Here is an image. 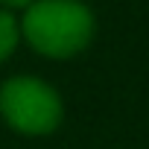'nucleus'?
Returning a JSON list of instances; mask_svg holds the SVG:
<instances>
[{
  "label": "nucleus",
  "mask_w": 149,
  "mask_h": 149,
  "mask_svg": "<svg viewBox=\"0 0 149 149\" xmlns=\"http://www.w3.org/2000/svg\"><path fill=\"white\" fill-rule=\"evenodd\" d=\"M21 32L41 56L67 58L88 47L94 15L79 0H35L26 6Z\"/></svg>",
  "instance_id": "f257e3e1"
},
{
  "label": "nucleus",
  "mask_w": 149,
  "mask_h": 149,
  "mask_svg": "<svg viewBox=\"0 0 149 149\" xmlns=\"http://www.w3.org/2000/svg\"><path fill=\"white\" fill-rule=\"evenodd\" d=\"M0 114L15 132L50 134L61 120V100L35 76H12L0 88Z\"/></svg>",
  "instance_id": "f03ea898"
},
{
  "label": "nucleus",
  "mask_w": 149,
  "mask_h": 149,
  "mask_svg": "<svg viewBox=\"0 0 149 149\" xmlns=\"http://www.w3.org/2000/svg\"><path fill=\"white\" fill-rule=\"evenodd\" d=\"M18 35H21V26L15 15L9 9H0V61H6L12 56V50L18 47Z\"/></svg>",
  "instance_id": "7ed1b4c3"
},
{
  "label": "nucleus",
  "mask_w": 149,
  "mask_h": 149,
  "mask_svg": "<svg viewBox=\"0 0 149 149\" xmlns=\"http://www.w3.org/2000/svg\"><path fill=\"white\" fill-rule=\"evenodd\" d=\"M3 6H9V9H26L29 3H35V0H0Z\"/></svg>",
  "instance_id": "20e7f679"
}]
</instances>
